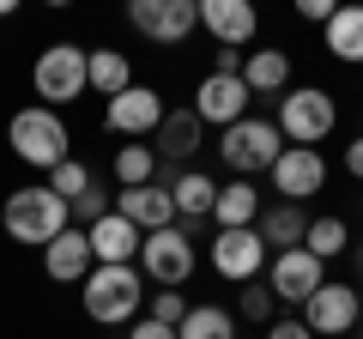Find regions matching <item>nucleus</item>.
Returning <instances> with one entry per match:
<instances>
[{"instance_id":"3","label":"nucleus","mask_w":363,"mask_h":339,"mask_svg":"<svg viewBox=\"0 0 363 339\" xmlns=\"http://www.w3.org/2000/svg\"><path fill=\"white\" fill-rule=\"evenodd\" d=\"M145 297H152V291H145L140 267H91V279H85V315L97 327L140 321V303Z\"/></svg>"},{"instance_id":"24","label":"nucleus","mask_w":363,"mask_h":339,"mask_svg":"<svg viewBox=\"0 0 363 339\" xmlns=\"http://www.w3.org/2000/svg\"><path fill=\"white\" fill-rule=\"evenodd\" d=\"M133 85V61L121 49H91V61H85V91H97L109 104V97H121Z\"/></svg>"},{"instance_id":"20","label":"nucleus","mask_w":363,"mask_h":339,"mask_svg":"<svg viewBox=\"0 0 363 339\" xmlns=\"http://www.w3.org/2000/svg\"><path fill=\"white\" fill-rule=\"evenodd\" d=\"M91 267H97V255H91V243H85V230H61L49 248H43V273L55 279V285H85L91 279Z\"/></svg>"},{"instance_id":"13","label":"nucleus","mask_w":363,"mask_h":339,"mask_svg":"<svg viewBox=\"0 0 363 339\" xmlns=\"http://www.w3.org/2000/svg\"><path fill=\"white\" fill-rule=\"evenodd\" d=\"M321 285H327V267L315 261L309 248H285V255H272V261H267V291L279 303H297V309H303Z\"/></svg>"},{"instance_id":"15","label":"nucleus","mask_w":363,"mask_h":339,"mask_svg":"<svg viewBox=\"0 0 363 339\" xmlns=\"http://www.w3.org/2000/svg\"><path fill=\"white\" fill-rule=\"evenodd\" d=\"M157 121H164V97H157L152 85H140V79H133L121 97L104 104V128L121 133V140H145V133H157Z\"/></svg>"},{"instance_id":"10","label":"nucleus","mask_w":363,"mask_h":339,"mask_svg":"<svg viewBox=\"0 0 363 339\" xmlns=\"http://www.w3.org/2000/svg\"><path fill=\"white\" fill-rule=\"evenodd\" d=\"M206 261H212V273L230 279V285H255V279L267 273L272 248L260 243V230H218L206 243Z\"/></svg>"},{"instance_id":"16","label":"nucleus","mask_w":363,"mask_h":339,"mask_svg":"<svg viewBox=\"0 0 363 339\" xmlns=\"http://www.w3.org/2000/svg\"><path fill=\"white\" fill-rule=\"evenodd\" d=\"M152 152H157V164L164 170H188V157L206 145V121L194 116V104L188 109H164V121H157V133H152Z\"/></svg>"},{"instance_id":"25","label":"nucleus","mask_w":363,"mask_h":339,"mask_svg":"<svg viewBox=\"0 0 363 339\" xmlns=\"http://www.w3.org/2000/svg\"><path fill=\"white\" fill-rule=\"evenodd\" d=\"M327 55L345 61V67H363V6H357V0L327 18Z\"/></svg>"},{"instance_id":"31","label":"nucleus","mask_w":363,"mask_h":339,"mask_svg":"<svg viewBox=\"0 0 363 339\" xmlns=\"http://www.w3.org/2000/svg\"><path fill=\"white\" fill-rule=\"evenodd\" d=\"M267 339H315V333L303 327V315H279V321L267 327Z\"/></svg>"},{"instance_id":"28","label":"nucleus","mask_w":363,"mask_h":339,"mask_svg":"<svg viewBox=\"0 0 363 339\" xmlns=\"http://www.w3.org/2000/svg\"><path fill=\"white\" fill-rule=\"evenodd\" d=\"M176 339H236V315L218 309V303H194L188 321L176 327Z\"/></svg>"},{"instance_id":"2","label":"nucleus","mask_w":363,"mask_h":339,"mask_svg":"<svg viewBox=\"0 0 363 339\" xmlns=\"http://www.w3.org/2000/svg\"><path fill=\"white\" fill-rule=\"evenodd\" d=\"M6 145H13L18 164L43 170V176H49L55 164H67V157H73V133H67L61 109H43V104L13 109V121H6Z\"/></svg>"},{"instance_id":"14","label":"nucleus","mask_w":363,"mask_h":339,"mask_svg":"<svg viewBox=\"0 0 363 339\" xmlns=\"http://www.w3.org/2000/svg\"><path fill=\"white\" fill-rule=\"evenodd\" d=\"M157 182L169 188V200H176V224L188 236H194L200 224L212 218V206H218V176H206V170H157Z\"/></svg>"},{"instance_id":"34","label":"nucleus","mask_w":363,"mask_h":339,"mask_svg":"<svg viewBox=\"0 0 363 339\" xmlns=\"http://www.w3.org/2000/svg\"><path fill=\"white\" fill-rule=\"evenodd\" d=\"M345 176H351V182H363V133L345 145Z\"/></svg>"},{"instance_id":"32","label":"nucleus","mask_w":363,"mask_h":339,"mask_svg":"<svg viewBox=\"0 0 363 339\" xmlns=\"http://www.w3.org/2000/svg\"><path fill=\"white\" fill-rule=\"evenodd\" d=\"M128 339H176V327H164V321H152V315H140Z\"/></svg>"},{"instance_id":"8","label":"nucleus","mask_w":363,"mask_h":339,"mask_svg":"<svg viewBox=\"0 0 363 339\" xmlns=\"http://www.w3.org/2000/svg\"><path fill=\"white\" fill-rule=\"evenodd\" d=\"M128 25L145 43H157V49H182L200 30V0H133Z\"/></svg>"},{"instance_id":"21","label":"nucleus","mask_w":363,"mask_h":339,"mask_svg":"<svg viewBox=\"0 0 363 339\" xmlns=\"http://www.w3.org/2000/svg\"><path fill=\"white\" fill-rule=\"evenodd\" d=\"M260 188L242 182V176H230V182H218V206H212V224L218 230H255L260 224Z\"/></svg>"},{"instance_id":"17","label":"nucleus","mask_w":363,"mask_h":339,"mask_svg":"<svg viewBox=\"0 0 363 339\" xmlns=\"http://www.w3.org/2000/svg\"><path fill=\"white\" fill-rule=\"evenodd\" d=\"M200 30H212L218 49H242L248 55V43H255V30H260V13L248 0H200Z\"/></svg>"},{"instance_id":"23","label":"nucleus","mask_w":363,"mask_h":339,"mask_svg":"<svg viewBox=\"0 0 363 339\" xmlns=\"http://www.w3.org/2000/svg\"><path fill=\"white\" fill-rule=\"evenodd\" d=\"M260 243L272 248V255H285V248H303V236H309V212L291 206V200H279V206H260Z\"/></svg>"},{"instance_id":"35","label":"nucleus","mask_w":363,"mask_h":339,"mask_svg":"<svg viewBox=\"0 0 363 339\" xmlns=\"http://www.w3.org/2000/svg\"><path fill=\"white\" fill-rule=\"evenodd\" d=\"M212 73H242V49H218V61H212Z\"/></svg>"},{"instance_id":"4","label":"nucleus","mask_w":363,"mask_h":339,"mask_svg":"<svg viewBox=\"0 0 363 339\" xmlns=\"http://www.w3.org/2000/svg\"><path fill=\"white\" fill-rule=\"evenodd\" d=\"M333 128H339L333 91H321V85H291V91L279 97V140L285 145H309L315 152Z\"/></svg>"},{"instance_id":"5","label":"nucleus","mask_w":363,"mask_h":339,"mask_svg":"<svg viewBox=\"0 0 363 339\" xmlns=\"http://www.w3.org/2000/svg\"><path fill=\"white\" fill-rule=\"evenodd\" d=\"M85 61H91V49H79V43H49L30 61V91H37V104L67 109L73 97H85Z\"/></svg>"},{"instance_id":"6","label":"nucleus","mask_w":363,"mask_h":339,"mask_svg":"<svg viewBox=\"0 0 363 339\" xmlns=\"http://www.w3.org/2000/svg\"><path fill=\"white\" fill-rule=\"evenodd\" d=\"M279 152H285V140H279V121H267V116H248V121H236V128H224L218 133V157H224V170L230 176H260V170H272L279 164Z\"/></svg>"},{"instance_id":"29","label":"nucleus","mask_w":363,"mask_h":339,"mask_svg":"<svg viewBox=\"0 0 363 339\" xmlns=\"http://www.w3.org/2000/svg\"><path fill=\"white\" fill-rule=\"evenodd\" d=\"M236 321H260V327H272V321H279V297L267 291V279L242 285V297H236Z\"/></svg>"},{"instance_id":"27","label":"nucleus","mask_w":363,"mask_h":339,"mask_svg":"<svg viewBox=\"0 0 363 339\" xmlns=\"http://www.w3.org/2000/svg\"><path fill=\"white\" fill-rule=\"evenodd\" d=\"M109 170H116V182H121V188H145V182H157V170H164V164H157L152 145L128 140V145H116V164H109Z\"/></svg>"},{"instance_id":"19","label":"nucleus","mask_w":363,"mask_h":339,"mask_svg":"<svg viewBox=\"0 0 363 339\" xmlns=\"http://www.w3.org/2000/svg\"><path fill=\"white\" fill-rule=\"evenodd\" d=\"M116 212H121V218H128L140 236H152V230H169V224H176V200H169V188H164V182L121 188V194H116Z\"/></svg>"},{"instance_id":"1","label":"nucleus","mask_w":363,"mask_h":339,"mask_svg":"<svg viewBox=\"0 0 363 339\" xmlns=\"http://www.w3.org/2000/svg\"><path fill=\"white\" fill-rule=\"evenodd\" d=\"M0 230L13 236V243H25V248H49L61 230H73V206L49 182H25V188H13V194L0 200Z\"/></svg>"},{"instance_id":"9","label":"nucleus","mask_w":363,"mask_h":339,"mask_svg":"<svg viewBox=\"0 0 363 339\" xmlns=\"http://www.w3.org/2000/svg\"><path fill=\"white\" fill-rule=\"evenodd\" d=\"M357 321H363V297L345 279H327V285L303 303V327H309L315 339H345V333H357Z\"/></svg>"},{"instance_id":"12","label":"nucleus","mask_w":363,"mask_h":339,"mask_svg":"<svg viewBox=\"0 0 363 339\" xmlns=\"http://www.w3.org/2000/svg\"><path fill=\"white\" fill-rule=\"evenodd\" d=\"M267 176H272V194H279V200L303 206V200H315V194L327 188V157L309 152V145H285V152H279V164H272Z\"/></svg>"},{"instance_id":"36","label":"nucleus","mask_w":363,"mask_h":339,"mask_svg":"<svg viewBox=\"0 0 363 339\" xmlns=\"http://www.w3.org/2000/svg\"><path fill=\"white\" fill-rule=\"evenodd\" d=\"M18 13V6H13V0H0V18H13Z\"/></svg>"},{"instance_id":"7","label":"nucleus","mask_w":363,"mask_h":339,"mask_svg":"<svg viewBox=\"0 0 363 339\" xmlns=\"http://www.w3.org/2000/svg\"><path fill=\"white\" fill-rule=\"evenodd\" d=\"M200 255H194V236L182 230V224H169V230H152L140 243V273L152 279L157 291H182L188 279H194Z\"/></svg>"},{"instance_id":"22","label":"nucleus","mask_w":363,"mask_h":339,"mask_svg":"<svg viewBox=\"0 0 363 339\" xmlns=\"http://www.w3.org/2000/svg\"><path fill=\"white\" fill-rule=\"evenodd\" d=\"M242 85L255 97H285L291 91V55L285 49H248L242 55Z\"/></svg>"},{"instance_id":"18","label":"nucleus","mask_w":363,"mask_h":339,"mask_svg":"<svg viewBox=\"0 0 363 339\" xmlns=\"http://www.w3.org/2000/svg\"><path fill=\"white\" fill-rule=\"evenodd\" d=\"M85 243H91V255H97V267H140V243L145 236L133 230L121 212H104L97 224H85Z\"/></svg>"},{"instance_id":"11","label":"nucleus","mask_w":363,"mask_h":339,"mask_svg":"<svg viewBox=\"0 0 363 339\" xmlns=\"http://www.w3.org/2000/svg\"><path fill=\"white\" fill-rule=\"evenodd\" d=\"M248 104H255V91L242 85V73H206L194 85V116L206 121V128H236V121H248Z\"/></svg>"},{"instance_id":"37","label":"nucleus","mask_w":363,"mask_h":339,"mask_svg":"<svg viewBox=\"0 0 363 339\" xmlns=\"http://www.w3.org/2000/svg\"><path fill=\"white\" fill-rule=\"evenodd\" d=\"M357 279H363V243H357Z\"/></svg>"},{"instance_id":"30","label":"nucleus","mask_w":363,"mask_h":339,"mask_svg":"<svg viewBox=\"0 0 363 339\" xmlns=\"http://www.w3.org/2000/svg\"><path fill=\"white\" fill-rule=\"evenodd\" d=\"M188 309H194V303L182 297V291H152V297H145V315L164 321V327H182V321H188Z\"/></svg>"},{"instance_id":"33","label":"nucleus","mask_w":363,"mask_h":339,"mask_svg":"<svg viewBox=\"0 0 363 339\" xmlns=\"http://www.w3.org/2000/svg\"><path fill=\"white\" fill-rule=\"evenodd\" d=\"M297 13L309 18V25H327V18H333L339 6H333V0H297Z\"/></svg>"},{"instance_id":"38","label":"nucleus","mask_w":363,"mask_h":339,"mask_svg":"<svg viewBox=\"0 0 363 339\" xmlns=\"http://www.w3.org/2000/svg\"><path fill=\"white\" fill-rule=\"evenodd\" d=\"M357 333H363V321H357Z\"/></svg>"},{"instance_id":"26","label":"nucleus","mask_w":363,"mask_h":339,"mask_svg":"<svg viewBox=\"0 0 363 339\" xmlns=\"http://www.w3.org/2000/svg\"><path fill=\"white\" fill-rule=\"evenodd\" d=\"M303 248H309L315 261H339V255H345L351 248V224L339 218V212H321V218H309V236H303Z\"/></svg>"}]
</instances>
